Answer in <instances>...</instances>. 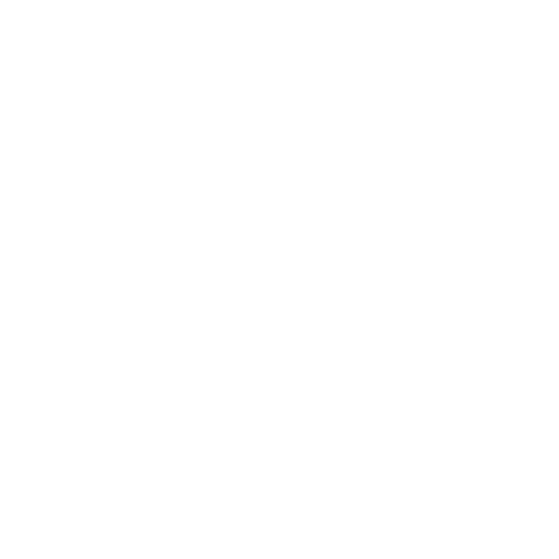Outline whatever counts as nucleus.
Returning <instances> with one entry per match:
<instances>
[]
</instances>
